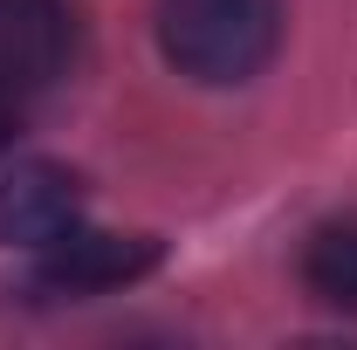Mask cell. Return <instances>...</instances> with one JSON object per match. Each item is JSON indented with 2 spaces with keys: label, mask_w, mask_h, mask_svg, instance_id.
Instances as JSON below:
<instances>
[{
  "label": "cell",
  "mask_w": 357,
  "mask_h": 350,
  "mask_svg": "<svg viewBox=\"0 0 357 350\" xmlns=\"http://www.w3.org/2000/svg\"><path fill=\"white\" fill-rule=\"evenodd\" d=\"M282 42V0H158V48L192 83H248Z\"/></svg>",
  "instance_id": "6da1fadb"
},
{
  "label": "cell",
  "mask_w": 357,
  "mask_h": 350,
  "mask_svg": "<svg viewBox=\"0 0 357 350\" xmlns=\"http://www.w3.org/2000/svg\"><path fill=\"white\" fill-rule=\"evenodd\" d=\"M35 254H42V268H35L42 289H55V296H110V289L158 268V241L151 234H103V227L76 220L69 234H55Z\"/></svg>",
  "instance_id": "7a4b0ae2"
},
{
  "label": "cell",
  "mask_w": 357,
  "mask_h": 350,
  "mask_svg": "<svg viewBox=\"0 0 357 350\" xmlns=\"http://www.w3.org/2000/svg\"><path fill=\"white\" fill-rule=\"evenodd\" d=\"M76 62V7L69 0H0V83L21 96L62 83Z\"/></svg>",
  "instance_id": "3957f363"
},
{
  "label": "cell",
  "mask_w": 357,
  "mask_h": 350,
  "mask_svg": "<svg viewBox=\"0 0 357 350\" xmlns=\"http://www.w3.org/2000/svg\"><path fill=\"white\" fill-rule=\"evenodd\" d=\"M83 220V185L69 165H14L0 178V248H48Z\"/></svg>",
  "instance_id": "277c9868"
},
{
  "label": "cell",
  "mask_w": 357,
  "mask_h": 350,
  "mask_svg": "<svg viewBox=\"0 0 357 350\" xmlns=\"http://www.w3.org/2000/svg\"><path fill=\"white\" fill-rule=\"evenodd\" d=\"M303 289L330 309H351L357 316V213L323 220L303 248Z\"/></svg>",
  "instance_id": "5b68a950"
},
{
  "label": "cell",
  "mask_w": 357,
  "mask_h": 350,
  "mask_svg": "<svg viewBox=\"0 0 357 350\" xmlns=\"http://www.w3.org/2000/svg\"><path fill=\"white\" fill-rule=\"evenodd\" d=\"M21 124H28V96H21L14 83H0V151L21 137Z\"/></svg>",
  "instance_id": "8992f818"
}]
</instances>
